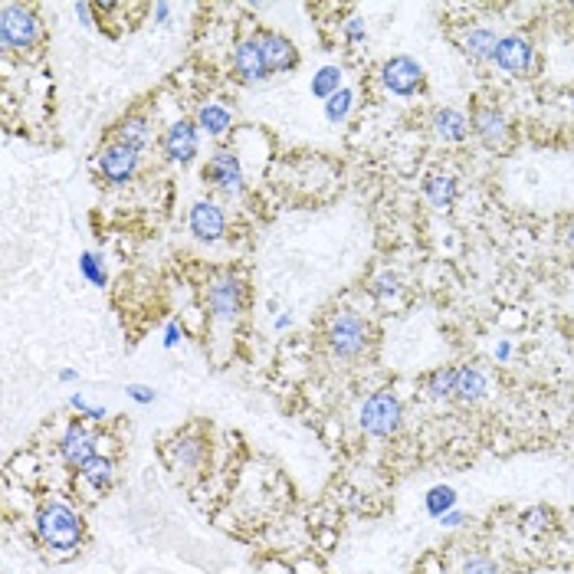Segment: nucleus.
I'll use <instances>...</instances> for the list:
<instances>
[{"label": "nucleus", "mask_w": 574, "mask_h": 574, "mask_svg": "<svg viewBox=\"0 0 574 574\" xmlns=\"http://www.w3.org/2000/svg\"><path fill=\"white\" fill-rule=\"evenodd\" d=\"M33 529H37L40 545L50 548V552H76L82 545V535H86V522H82V512L76 506H69L63 499H50L37 509Z\"/></svg>", "instance_id": "nucleus-1"}, {"label": "nucleus", "mask_w": 574, "mask_h": 574, "mask_svg": "<svg viewBox=\"0 0 574 574\" xmlns=\"http://www.w3.org/2000/svg\"><path fill=\"white\" fill-rule=\"evenodd\" d=\"M43 40V23L30 4L7 0L0 4V46L7 53H27Z\"/></svg>", "instance_id": "nucleus-2"}, {"label": "nucleus", "mask_w": 574, "mask_h": 574, "mask_svg": "<svg viewBox=\"0 0 574 574\" xmlns=\"http://www.w3.org/2000/svg\"><path fill=\"white\" fill-rule=\"evenodd\" d=\"M325 345L335 358L355 361L371 345V322L358 312H335L325 325Z\"/></svg>", "instance_id": "nucleus-3"}, {"label": "nucleus", "mask_w": 574, "mask_h": 574, "mask_svg": "<svg viewBox=\"0 0 574 574\" xmlns=\"http://www.w3.org/2000/svg\"><path fill=\"white\" fill-rule=\"evenodd\" d=\"M358 424L361 430L374 440H388L394 437L404 424V404L394 391H374L361 401L358 410Z\"/></svg>", "instance_id": "nucleus-4"}, {"label": "nucleus", "mask_w": 574, "mask_h": 574, "mask_svg": "<svg viewBox=\"0 0 574 574\" xmlns=\"http://www.w3.org/2000/svg\"><path fill=\"white\" fill-rule=\"evenodd\" d=\"M207 309L217 322H237L246 309V286L237 273H220L207 286Z\"/></svg>", "instance_id": "nucleus-5"}, {"label": "nucleus", "mask_w": 574, "mask_h": 574, "mask_svg": "<svg viewBox=\"0 0 574 574\" xmlns=\"http://www.w3.org/2000/svg\"><path fill=\"white\" fill-rule=\"evenodd\" d=\"M476 142L486 151H506L512 145V122L506 119V112L492 102H479L470 115Z\"/></svg>", "instance_id": "nucleus-6"}, {"label": "nucleus", "mask_w": 574, "mask_h": 574, "mask_svg": "<svg viewBox=\"0 0 574 574\" xmlns=\"http://www.w3.org/2000/svg\"><path fill=\"white\" fill-rule=\"evenodd\" d=\"M204 181L210 187H217L220 194L240 197L246 191V174H243V164L237 158V151L217 148L214 155L207 158V164H204Z\"/></svg>", "instance_id": "nucleus-7"}, {"label": "nucleus", "mask_w": 574, "mask_h": 574, "mask_svg": "<svg viewBox=\"0 0 574 574\" xmlns=\"http://www.w3.org/2000/svg\"><path fill=\"white\" fill-rule=\"evenodd\" d=\"M424 66H420L414 56H391L388 63L381 66V86L391 92V96L410 99L424 89Z\"/></svg>", "instance_id": "nucleus-8"}, {"label": "nucleus", "mask_w": 574, "mask_h": 574, "mask_svg": "<svg viewBox=\"0 0 574 574\" xmlns=\"http://www.w3.org/2000/svg\"><path fill=\"white\" fill-rule=\"evenodd\" d=\"M138 164H142V151L119 145V142H109L99 151V174L102 181H109L112 187H122L128 184L138 174Z\"/></svg>", "instance_id": "nucleus-9"}, {"label": "nucleus", "mask_w": 574, "mask_h": 574, "mask_svg": "<svg viewBox=\"0 0 574 574\" xmlns=\"http://www.w3.org/2000/svg\"><path fill=\"white\" fill-rule=\"evenodd\" d=\"M492 63H496L502 73H509V76L532 73V66H535V43L525 37V33H502Z\"/></svg>", "instance_id": "nucleus-10"}, {"label": "nucleus", "mask_w": 574, "mask_h": 574, "mask_svg": "<svg viewBox=\"0 0 574 574\" xmlns=\"http://www.w3.org/2000/svg\"><path fill=\"white\" fill-rule=\"evenodd\" d=\"M161 151L171 164H191L201 151V128L191 119H181L164 128L161 135Z\"/></svg>", "instance_id": "nucleus-11"}, {"label": "nucleus", "mask_w": 574, "mask_h": 574, "mask_svg": "<svg viewBox=\"0 0 574 574\" xmlns=\"http://www.w3.org/2000/svg\"><path fill=\"white\" fill-rule=\"evenodd\" d=\"M56 450H60V460L69 466V470H82L92 456L99 453V437L92 433L86 424H79V420H73L66 430H63V437L60 443H56Z\"/></svg>", "instance_id": "nucleus-12"}, {"label": "nucleus", "mask_w": 574, "mask_h": 574, "mask_svg": "<svg viewBox=\"0 0 574 574\" xmlns=\"http://www.w3.org/2000/svg\"><path fill=\"white\" fill-rule=\"evenodd\" d=\"M164 460H168V466L178 476L181 473H197L207 463V440L194 430L178 433V437L164 447Z\"/></svg>", "instance_id": "nucleus-13"}, {"label": "nucleus", "mask_w": 574, "mask_h": 574, "mask_svg": "<svg viewBox=\"0 0 574 574\" xmlns=\"http://www.w3.org/2000/svg\"><path fill=\"white\" fill-rule=\"evenodd\" d=\"M187 227L201 243H220L227 237V214L214 201H197L187 214Z\"/></svg>", "instance_id": "nucleus-14"}, {"label": "nucleus", "mask_w": 574, "mask_h": 574, "mask_svg": "<svg viewBox=\"0 0 574 574\" xmlns=\"http://www.w3.org/2000/svg\"><path fill=\"white\" fill-rule=\"evenodd\" d=\"M260 43L263 50V60L269 66V73H289V69L299 66V50L296 43H292L286 33H276V30H260L253 37Z\"/></svg>", "instance_id": "nucleus-15"}, {"label": "nucleus", "mask_w": 574, "mask_h": 574, "mask_svg": "<svg viewBox=\"0 0 574 574\" xmlns=\"http://www.w3.org/2000/svg\"><path fill=\"white\" fill-rule=\"evenodd\" d=\"M430 132L433 138H440L443 145H460L473 135V125H470V115L447 105V109H437L430 115Z\"/></svg>", "instance_id": "nucleus-16"}, {"label": "nucleus", "mask_w": 574, "mask_h": 574, "mask_svg": "<svg viewBox=\"0 0 574 574\" xmlns=\"http://www.w3.org/2000/svg\"><path fill=\"white\" fill-rule=\"evenodd\" d=\"M233 73L240 76V82L246 86H256V82H263L269 76V66L263 60V50L256 40H240L233 46Z\"/></svg>", "instance_id": "nucleus-17"}, {"label": "nucleus", "mask_w": 574, "mask_h": 574, "mask_svg": "<svg viewBox=\"0 0 574 574\" xmlns=\"http://www.w3.org/2000/svg\"><path fill=\"white\" fill-rule=\"evenodd\" d=\"M499 40H502V33H496L492 27H473V30L463 37V56H466L470 63H476V66L492 63Z\"/></svg>", "instance_id": "nucleus-18"}, {"label": "nucleus", "mask_w": 574, "mask_h": 574, "mask_svg": "<svg viewBox=\"0 0 574 574\" xmlns=\"http://www.w3.org/2000/svg\"><path fill=\"white\" fill-rule=\"evenodd\" d=\"M486 394H489V378H486L483 368L463 365L460 371H456V394H453V401L476 404V401H483Z\"/></svg>", "instance_id": "nucleus-19"}, {"label": "nucleus", "mask_w": 574, "mask_h": 574, "mask_svg": "<svg viewBox=\"0 0 574 574\" xmlns=\"http://www.w3.org/2000/svg\"><path fill=\"white\" fill-rule=\"evenodd\" d=\"M112 142H119V145H128V148H135V151H145L151 145V122H148V115H125V119L115 125V135H112Z\"/></svg>", "instance_id": "nucleus-20"}, {"label": "nucleus", "mask_w": 574, "mask_h": 574, "mask_svg": "<svg viewBox=\"0 0 574 574\" xmlns=\"http://www.w3.org/2000/svg\"><path fill=\"white\" fill-rule=\"evenodd\" d=\"M79 479L86 483L89 489L96 492H109L115 486V460L109 453H96L92 460L79 470Z\"/></svg>", "instance_id": "nucleus-21"}, {"label": "nucleus", "mask_w": 574, "mask_h": 574, "mask_svg": "<svg viewBox=\"0 0 574 574\" xmlns=\"http://www.w3.org/2000/svg\"><path fill=\"white\" fill-rule=\"evenodd\" d=\"M197 128L201 132H207L210 138H224L230 128H233V115L227 105H220V102H204L201 109H197Z\"/></svg>", "instance_id": "nucleus-22"}, {"label": "nucleus", "mask_w": 574, "mask_h": 574, "mask_svg": "<svg viewBox=\"0 0 574 574\" xmlns=\"http://www.w3.org/2000/svg\"><path fill=\"white\" fill-rule=\"evenodd\" d=\"M424 197L430 201V207L437 210H450L460 197V184H456L453 174H430L424 181Z\"/></svg>", "instance_id": "nucleus-23"}, {"label": "nucleus", "mask_w": 574, "mask_h": 574, "mask_svg": "<svg viewBox=\"0 0 574 574\" xmlns=\"http://www.w3.org/2000/svg\"><path fill=\"white\" fill-rule=\"evenodd\" d=\"M456 371L453 365H443V368H433L427 378H424V391L433 397V401H453L456 394Z\"/></svg>", "instance_id": "nucleus-24"}, {"label": "nucleus", "mask_w": 574, "mask_h": 574, "mask_svg": "<svg viewBox=\"0 0 574 574\" xmlns=\"http://www.w3.org/2000/svg\"><path fill=\"white\" fill-rule=\"evenodd\" d=\"M552 525H555V512L548 509V506H532V509H525L522 512V519H519V529L529 535V538H538V535H545V532H552Z\"/></svg>", "instance_id": "nucleus-25"}, {"label": "nucleus", "mask_w": 574, "mask_h": 574, "mask_svg": "<svg viewBox=\"0 0 574 574\" xmlns=\"http://www.w3.org/2000/svg\"><path fill=\"white\" fill-rule=\"evenodd\" d=\"M456 502H460V496H456L453 486H433L424 496V509L430 519H443L450 509H456Z\"/></svg>", "instance_id": "nucleus-26"}, {"label": "nucleus", "mask_w": 574, "mask_h": 574, "mask_svg": "<svg viewBox=\"0 0 574 574\" xmlns=\"http://www.w3.org/2000/svg\"><path fill=\"white\" fill-rule=\"evenodd\" d=\"M338 89H342V69H338V66H322L319 73L312 76V96L315 99L328 102Z\"/></svg>", "instance_id": "nucleus-27"}, {"label": "nucleus", "mask_w": 574, "mask_h": 574, "mask_svg": "<svg viewBox=\"0 0 574 574\" xmlns=\"http://www.w3.org/2000/svg\"><path fill=\"white\" fill-rule=\"evenodd\" d=\"M351 105H355V92L342 86L332 99L325 102V119L332 122V125L345 122V119H348V112H351Z\"/></svg>", "instance_id": "nucleus-28"}, {"label": "nucleus", "mask_w": 574, "mask_h": 574, "mask_svg": "<svg viewBox=\"0 0 574 574\" xmlns=\"http://www.w3.org/2000/svg\"><path fill=\"white\" fill-rule=\"evenodd\" d=\"M371 292H374V296H378L381 302H391V299L401 296V279H397L394 273H388V269H384V273L374 276Z\"/></svg>", "instance_id": "nucleus-29"}, {"label": "nucleus", "mask_w": 574, "mask_h": 574, "mask_svg": "<svg viewBox=\"0 0 574 574\" xmlns=\"http://www.w3.org/2000/svg\"><path fill=\"white\" fill-rule=\"evenodd\" d=\"M79 273L89 279L92 286H105V266L99 253H82L79 256Z\"/></svg>", "instance_id": "nucleus-30"}, {"label": "nucleus", "mask_w": 574, "mask_h": 574, "mask_svg": "<svg viewBox=\"0 0 574 574\" xmlns=\"http://www.w3.org/2000/svg\"><path fill=\"white\" fill-rule=\"evenodd\" d=\"M460 574H502V571H499V565H496V558L476 552V555H470V558H466L463 565H460Z\"/></svg>", "instance_id": "nucleus-31"}, {"label": "nucleus", "mask_w": 574, "mask_h": 574, "mask_svg": "<svg viewBox=\"0 0 574 574\" xmlns=\"http://www.w3.org/2000/svg\"><path fill=\"white\" fill-rule=\"evenodd\" d=\"M69 404H73L76 414H82L86 420H96V424H102V420H105V407H92V404L86 401V394L76 391L73 397H69Z\"/></svg>", "instance_id": "nucleus-32"}, {"label": "nucleus", "mask_w": 574, "mask_h": 574, "mask_svg": "<svg viewBox=\"0 0 574 574\" xmlns=\"http://www.w3.org/2000/svg\"><path fill=\"white\" fill-rule=\"evenodd\" d=\"M342 30H345V40H348V43H365V40H368L365 20H361V17H348V20L342 23Z\"/></svg>", "instance_id": "nucleus-33"}, {"label": "nucleus", "mask_w": 574, "mask_h": 574, "mask_svg": "<svg viewBox=\"0 0 574 574\" xmlns=\"http://www.w3.org/2000/svg\"><path fill=\"white\" fill-rule=\"evenodd\" d=\"M128 397H132L135 404H155V391H151L148 384H128Z\"/></svg>", "instance_id": "nucleus-34"}, {"label": "nucleus", "mask_w": 574, "mask_h": 574, "mask_svg": "<svg viewBox=\"0 0 574 574\" xmlns=\"http://www.w3.org/2000/svg\"><path fill=\"white\" fill-rule=\"evenodd\" d=\"M443 529H460V525L466 522V512H460V509H450L447 515H443V519H437Z\"/></svg>", "instance_id": "nucleus-35"}, {"label": "nucleus", "mask_w": 574, "mask_h": 574, "mask_svg": "<svg viewBox=\"0 0 574 574\" xmlns=\"http://www.w3.org/2000/svg\"><path fill=\"white\" fill-rule=\"evenodd\" d=\"M561 240H565V246L574 253V214H568L565 220H561Z\"/></svg>", "instance_id": "nucleus-36"}, {"label": "nucleus", "mask_w": 574, "mask_h": 574, "mask_svg": "<svg viewBox=\"0 0 574 574\" xmlns=\"http://www.w3.org/2000/svg\"><path fill=\"white\" fill-rule=\"evenodd\" d=\"M178 342H181V328L171 322L168 328H164V348H174Z\"/></svg>", "instance_id": "nucleus-37"}, {"label": "nucleus", "mask_w": 574, "mask_h": 574, "mask_svg": "<svg viewBox=\"0 0 574 574\" xmlns=\"http://www.w3.org/2000/svg\"><path fill=\"white\" fill-rule=\"evenodd\" d=\"M73 10H76V17L82 20V27H96V23H92V7L89 4H76Z\"/></svg>", "instance_id": "nucleus-38"}, {"label": "nucleus", "mask_w": 574, "mask_h": 574, "mask_svg": "<svg viewBox=\"0 0 574 574\" xmlns=\"http://www.w3.org/2000/svg\"><path fill=\"white\" fill-rule=\"evenodd\" d=\"M512 358V345L509 342H499L496 345V361H509Z\"/></svg>", "instance_id": "nucleus-39"}, {"label": "nucleus", "mask_w": 574, "mask_h": 574, "mask_svg": "<svg viewBox=\"0 0 574 574\" xmlns=\"http://www.w3.org/2000/svg\"><path fill=\"white\" fill-rule=\"evenodd\" d=\"M155 17L164 23V20H168L171 17V4H155Z\"/></svg>", "instance_id": "nucleus-40"}, {"label": "nucleus", "mask_w": 574, "mask_h": 574, "mask_svg": "<svg viewBox=\"0 0 574 574\" xmlns=\"http://www.w3.org/2000/svg\"><path fill=\"white\" fill-rule=\"evenodd\" d=\"M60 381H63V384H73V381H76V371H73V368H63V371H60Z\"/></svg>", "instance_id": "nucleus-41"}, {"label": "nucleus", "mask_w": 574, "mask_h": 574, "mask_svg": "<svg viewBox=\"0 0 574 574\" xmlns=\"http://www.w3.org/2000/svg\"><path fill=\"white\" fill-rule=\"evenodd\" d=\"M286 325H292V315L286 312V315H279V319H276V328H286Z\"/></svg>", "instance_id": "nucleus-42"}, {"label": "nucleus", "mask_w": 574, "mask_h": 574, "mask_svg": "<svg viewBox=\"0 0 574 574\" xmlns=\"http://www.w3.org/2000/svg\"><path fill=\"white\" fill-rule=\"evenodd\" d=\"M568 102H571V112H574V89H571V96H568Z\"/></svg>", "instance_id": "nucleus-43"}]
</instances>
